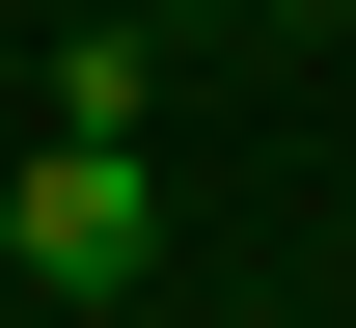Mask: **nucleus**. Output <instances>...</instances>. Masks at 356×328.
<instances>
[{"instance_id":"3","label":"nucleus","mask_w":356,"mask_h":328,"mask_svg":"<svg viewBox=\"0 0 356 328\" xmlns=\"http://www.w3.org/2000/svg\"><path fill=\"white\" fill-rule=\"evenodd\" d=\"M165 28H220V0H165ZM247 28H329V0H247Z\"/></svg>"},{"instance_id":"1","label":"nucleus","mask_w":356,"mask_h":328,"mask_svg":"<svg viewBox=\"0 0 356 328\" xmlns=\"http://www.w3.org/2000/svg\"><path fill=\"white\" fill-rule=\"evenodd\" d=\"M0 246H28V301H137L165 274V164L137 137H28L0 164Z\"/></svg>"},{"instance_id":"2","label":"nucleus","mask_w":356,"mask_h":328,"mask_svg":"<svg viewBox=\"0 0 356 328\" xmlns=\"http://www.w3.org/2000/svg\"><path fill=\"white\" fill-rule=\"evenodd\" d=\"M55 137H165V0H110V28H55Z\"/></svg>"}]
</instances>
